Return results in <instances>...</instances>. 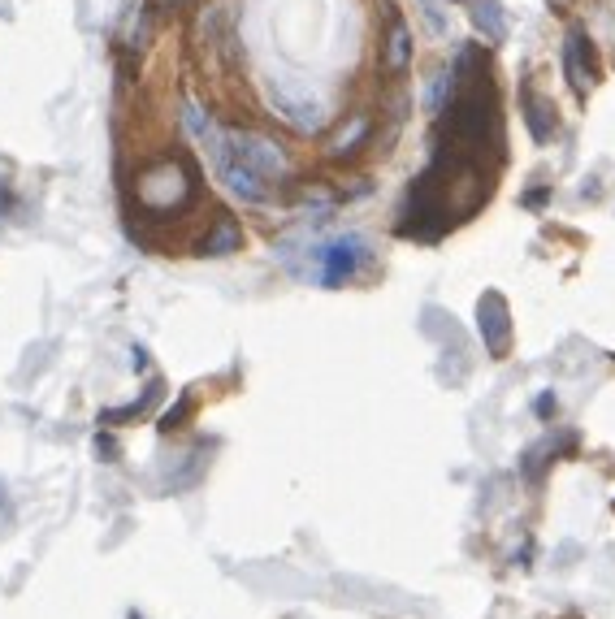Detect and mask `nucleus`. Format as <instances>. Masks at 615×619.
Wrapping results in <instances>:
<instances>
[{
    "instance_id": "nucleus-1",
    "label": "nucleus",
    "mask_w": 615,
    "mask_h": 619,
    "mask_svg": "<svg viewBox=\"0 0 615 619\" xmlns=\"http://www.w3.org/2000/svg\"><path fill=\"white\" fill-rule=\"evenodd\" d=\"M226 139H230V152L239 156L247 169H256L265 182H286L291 178V169H295L291 152H286L278 139L256 135V130H226Z\"/></svg>"
},
{
    "instance_id": "nucleus-2",
    "label": "nucleus",
    "mask_w": 615,
    "mask_h": 619,
    "mask_svg": "<svg viewBox=\"0 0 615 619\" xmlns=\"http://www.w3.org/2000/svg\"><path fill=\"white\" fill-rule=\"evenodd\" d=\"M217 174H221V182H226V187L239 195L243 204H269V182L260 178L256 169H247L234 152H226V156L217 161Z\"/></svg>"
},
{
    "instance_id": "nucleus-3",
    "label": "nucleus",
    "mask_w": 615,
    "mask_h": 619,
    "mask_svg": "<svg viewBox=\"0 0 615 619\" xmlns=\"http://www.w3.org/2000/svg\"><path fill=\"white\" fill-rule=\"evenodd\" d=\"M369 143H373V113H351V117H343V126L330 135L325 152H330L334 161H351V156H360Z\"/></svg>"
},
{
    "instance_id": "nucleus-4",
    "label": "nucleus",
    "mask_w": 615,
    "mask_h": 619,
    "mask_svg": "<svg viewBox=\"0 0 615 619\" xmlns=\"http://www.w3.org/2000/svg\"><path fill=\"white\" fill-rule=\"evenodd\" d=\"M520 117H525L529 135L538 139V143H551V139H555V130H559L555 104L546 100V96H538V87H533V83L520 87Z\"/></svg>"
},
{
    "instance_id": "nucleus-5",
    "label": "nucleus",
    "mask_w": 615,
    "mask_h": 619,
    "mask_svg": "<svg viewBox=\"0 0 615 619\" xmlns=\"http://www.w3.org/2000/svg\"><path fill=\"white\" fill-rule=\"evenodd\" d=\"M412 26L403 22V18H390L386 26V39H382V65H386V74H403V70H412Z\"/></svg>"
},
{
    "instance_id": "nucleus-6",
    "label": "nucleus",
    "mask_w": 615,
    "mask_h": 619,
    "mask_svg": "<svg viewBox=\"0 0 615 619\" xmlns=\"http://www.w3.org/2000/svg\"><path fill=\"white\" fill-rule=\"evenodd\" d=\"M564 74H568L572 96L577 100L590 96V70H585V57H581V26H572L564 39Z\"/></svg>"
},
{
    "instance_id": "nucleus-7",
    "label": "nucleus",
    "mask_w": 615,
    "mask_h": 619,
    "mask_svg": "<svg viewBox=\"0 0 615 619\" xmlns=\"http://www.w3.org/2000/svg\"><path fill=\"white\" fill-rule=\"evenodd\" d=\"M234 247H243V230H239V221L234 217L221 213L200 239V256H230Z\"/></svg>"
},
{
    "instance_id": "nucleus-8",
    "label": "nucleus",
    "mask_w": 615,
    "mask_h": 619,
    "mask_svg": "<svg viewBox=\"0 0 615 619\" xmlns=\"http://www.w3.org/2000/svg\"><path fill=\"white\" fill-rule=\"evenodd\" d=\"M356 265H360V243H356V239L330 243V252H325V282H330V286L351 282Z\"/></svg>"
},
{
    "instance_id": "nucleus-9",
    "label": "nucleus",
    "mask_w": 615,
    "mask_h": 619,
    "mask_svg": "<svg viewBox=\"0 0 615 619\" xmlns=\"http://www.w3.org/2000/svg\"><path fill=\"white\" fill-rule=\"evenodd\" d=\"M455 96H460V74H455V65H447V70H438L434 78H429V87H425V109L442 117L455 104Z\"/></svg>"
},
{
    "instance_id": "nucleus-10",
    "label": "nucleus",
    "mask_w": 615,
    "mask_h": 619,
    "mask_svg": "<svg viewBox=\"0 0 615 619\" xmlns=\"http://www.w3.org/2000/svg\"><path fill=\"white\" fill-rule=\"evenodd\" d=\"M468 13H473V26H477L481 39H490V44H503L507 39V18H503L499 0H473Z\"/></svg>"
},
{
    "instance_id": "nucleus-11",
    "label": "nucleus",
    "mask_w": 615,
    "mask_h": 619,
    "mask_svg": "<svg viewBox=\"0 0 615 619\" xmlns=\"http://www.w3.org/2000/svg\"><path fill=\"white\" fill-rule=\"evenodd\" d=\"M481 334H486V342H490L494 355L503 351V342H507V304H503L499 295H486V299H481Z\"/></svg>"
},
{
    "instance_id": "nucleus-12",
    "label": "nucleus",
    "mask_w": 615,
    "mask_h": 619,
    "mask_svg": "<svg viewBox=\"0 0 615 619\" xmlns=\"http://www.w3.org/2000/svg\"><path fill=\"white\" fill-rule=\"evenodd\" d=\"M546 200H551V187H533V191H525V204H529V208H542Z\"/></svg>"
}]
</instances>
